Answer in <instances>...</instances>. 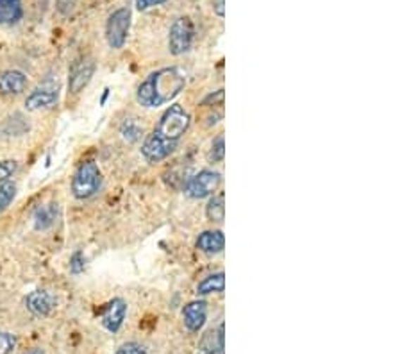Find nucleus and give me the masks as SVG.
<instances>
[{
    "label": "nucleus",
    "instance_id": "1",
    "mask_svg": "<svg viewBox=\"0 0 402 354\" xmlns=\"http://www.w3.org/2000/svg\"><path fill=\"white\" fill-rule=\"evenodd\" d=\"M191 124L190 113L181 104H170L165 113L159 117L154 131L145 138L144 145L139 148L142 156L149 163H159L165 161L181 144Z\"/></svg>",
    "mask_w": 402,
    "mask_h": 354
},
{
    "label": "nucleus",
    "instance_id": "2",
    "mask_svg": "<svg viewBox=\"0 0 402 354\" xmlns=\"http://www.w3.org/2000/svg\"><path fill=\"white\" fill-rule=\"evenodd\" d=\"M184 86L186 74L179 66H163L139 82L136 102L142 108L156 109L175 101L182 94Z\"/></svg>",
    "mask_w": 402,
    "mask_h": 354
},
{
    "label": "nucleus",
    "instance_id": "3",
    "mask_svg": "<svg viewBox=\"0 0 402 354\" xmlns=\"http://www.w3.org/2000/svg\"><path fill=\"white\" fill-rule=\"evenodd\" d=\"M101 187L102 174L99 165L95 161H84V163L79 165L74 177H72V195L77 201H88L93 195H97Z\"/></svg>",
    "mask_w": 402,
    "mask_h": 354
},
{
    "label": "nucleus",
    "instance_id": "4",
    "mask_svg": "<svg viewBox=\"0 0 402 354\" xmlns=\"http://www.w3.org/2000/svg\"><path fill=\"white\" fill-rule=\"evenodd\" d=\"M131 18L132 13L129 8H118L109 15L108 22H106V39H108V45L113 51L122 49L127 42Z\"/></svg>",
    "mask_w": 402,
    "mask_h": 354
},
{
    "label": "nucleus",
    "instance_id": "5",
    "mask_svg": "<svg viewBox=\"0 0 402 354\" xmlns=\"http://www.w3.org/2000/svg\"><path fill=\"white\" fill-rule=\"evenodd\" d=\"M220 172L206 168V170L197 172V174L191 175L190 179H188V183H186L184 187V195L194 198V201H201V198H208L211 197V195H215V191L220 188Z\"/></svg>",
    "mask_w": 402,
    "mask_h": 354
},
{
    "label": "nucleus",
    "instance_id": "6",
    "mask_svg": "<svg viewBox=\"0 0 402 354\" xmlns=\"http://www.w3.org/2000/svg\"><path fill=\"white\" fill-rule=\"evenodd\" d=\"M195 27L190 16H179L168 31V51L172 56H182L191 49Z\"/></svg>",
    "mask_w": 402,
    "mask_h": 354
},
{
    "label": "nucleus",
    "instance_id": "7",
    "mask_svg": "<svg viewBox=\"0 0 402 354\" xmlns=\"http://www.w3.org/2000/svg\"><path fill=\"white\" fill-rule=\"evenodd\" d=\"M95 59L84 56V58L77 59V61L72 65L68 74V94L70 95H79L86 86L92 81L93 74H95Z\"/></svg>",
    "mask_w": 402,
    "mask_h": 354
},
{
    "label": "nucleus",
    "instance_id": "8",
    "mask_svg": "<svg viewBox=\"0 0 402 354\" xmlns=\"http://www.w3.org/2000/svg\"><path fill=\"white\" fill-rule=\"evenodd\" d=\"M125 315H127V303L124 299H113L111 303L106 306L104 313H102L101 324L108 333L115 335L124 326Z\"/></svg>",
    "mask_w": 402,
    "mask_h": 354
},
{
    "label": "nucleus",
    "instance_id": "9",
    "mask_svg": "<svg viewBox=\"0 0 402 354\" xmlns=\"http://www.w3.org/2000/svg\"><path fill=\"white\" fill-rule=\"evenodd\" d=\"M208 320V303L191 301L182 308V322L190 333H199Z\"/></svg>",
    "mask_w": 402,
    "mask_h": 354
},
{
    "label": "nucleus",
    "instance_id": "10",
    "mask_svg": "<svg viewBox=\"0 0 402 354\" xmlns=\"http://www.w3.org/2000/svg\"><path fill=\"white\" fill-rule=\"evenodd\" d=\"M59 91L56 86H42L36 88L31 95L25 99V109L27 111H42V109H49L54 104H58Z\"/></svg>",
    "mask_w": 402,
    "mask_h": 354
},
{
    "label": "nucleus",
    "instance_id": "11",
    "mask_svg": "<svg viewBox=\"0 0 402 354\" xmlns=\"http://www.w3.org/2000/svg\"><path fill=\"white\" fill-rule=\"evenodd\" d=\"M225 353V327L218 324L215 329L206 331L199 340L197 354H224Z\"/></svg>",
    "mask_w": 402,
    "mask_h": 354
},
{
    "label": "nucleus",
    "instance_id": "12",
    "mask_svg": "<svg viewBox=\"0 0 402 354\" xmlns=\"http://www.w3.org/2000/svg\"><path fill=\"white\" fill-rule=\"evenodd\" d=\"M25 308L34 317H46L56 308V299L46 290H34L25 297Z\"/></svg>",
    "mask_w": 402,
    "mask_h": 354
},
{
    "label": "nucleus",
    "instance_id": "13",
    "mask_svg": "<svg viewBox=\"0 0 402 354\" xmlns=\"http://www.w3.org/2000/svg\"><path fill=\"white\" fill-rule=\"evenodd\" d=\"M197 251L204 254H220L225 247V236L220 229H209L202 231L195 240Z\"/></svg>",
    "mask_w": 402,
    "mask_h": 354
},
{
    "label": "nucleus",
    "instance_id": "14",
    "mask_svg": "<svg viewBox=\"0 0 402 354\" xmlns=\"http://www.w3.org/2000/svg\"><path fill=\"white\" fill-rule=\"evenodd\" d=\"M29 84L27 75L20 70H8L0 74V94L18 95L25 91Z\"/></svg>",
    "mask_w": 402,
    "mask_h": 354
},
{
    "label": "nucleus",
    "instance_id": "15",
    "mask_svg": "<svg viewBox=\"0 0 402 354\" xmlns=\"http://www.w3.org/2000/svg\"><path fill=\"white\" fill-rule=\"evenodd\" d=\"M58 217H59V210H58V204L51 203V204H43V206L36 208L34 211V229L36 231H46L51 229L56 222H58Z\"/></svg>",
    "mask_w": 402,
    "mask_h": 354
},
{
    "label": "nucleus",
    "instance_id": "16",
    "mask_svg": "<svg viewBox=\"0 0 402 354\" xmlns=\"http://www.w3.org/2000/svg\"><path fill=\"white\" fill-rule=\"evenodd\" d=\"M22 18V0H0V25L18 24Z\"/></svg>",
    "mask_w": 402,
    "mask_h": 354
},
{
    "label": "nucleus",
    "instance_id": "17",
    "mask_svg": "<svg viewBox=\"0 0 402 354\" xmlns=\"http://www.w3.org/2000/svg\"><path fill=\"white\" fill-rule=\"evenodd\" d=\"M225 289V274L215 272L197 284V296H211V293H222Z\"/></svg>",
    "mask_w": 402,
    "mask_h": 354
},
{
    "label": "nucleus",
    "instance_id": "18",
    "mask_svg": "<svg viewBox=\"0 0 402 354\" xmlns=\"http://www.w3.org/2000/svg\"><path fill=\"white\" fill-rule=\"evenodd\" d=\"M206 217H208L209 222H215V224L224 222L225 203H224V197H222V195H217V197L211 195L208 206H206Z\"/></svg>",
    "mask_w": 402,
    "mask_h": 354
},
{
    "label": "nucleus",
    "instance_id": "19",
    "mask_svg": "<svg viewBox=\"0 0 402 354\" xmlns=\"http://www.w3.org/2000/svg\"><path fill=\"white\" fill-rule=\"evenodd\" d=\"M120 134L129 144H136L139 138L144 137V127L138 124L136 118H125L120 124Z\"/></svg>",
    "mask_w": 402,
    "mask_h": 354
},
{
    "label": "nucleus",
    "instance_id": "20",
    "mask_svg": "<svg viewBox=\"0 0 402 354\" xmlns=\"http://www.w3.org/2000/svg\"><path fill=\"white\" fill-rule=\"evenodd\" d=\"M16 195V184L11 181H6V183H0V213H4L9 208V204L13 203V198Z\"/></svg>",
    "mask_w": 402,
    "mask_h": 354
},
{
    "label": "nucleus",
    "instance_id": "21",
    "mask_svg": "<svg viewBox=\"0 0 402 354\" xmlns=\"http://www.w3.org/2000/svg\"><path fill=\"white\" fill-rule=\"evenodd\" d=\"M225 158V140H224V134L217 137L213 140L211 148H209V154H208V160L209 163H222Z\"/></svg>",
    "mask_w": 402,
    "mask_h": 354
},
{
    "label": "nucleus",
    "instance_id": "22",
    "mask_svg": "<svg viewBox=\"0 0 402 354\" xmlns=\"http://www.w3.org/2000/svg\"><path fill=\"white\" fill-rule=\"evenodd\" d=\"M18 170V163L15 160H4L0 161V183H6L16 174Z\"/></svg>",
    "mask_w": 402,
    "mask_h": 354
},
{
    "label": "nucleus",
    "instance_id": "23",
    "mask_svg": "<svg viewBox=\"0 0 402 354\" xmlns=\"http://www.w3.org/2000/svg\"><path fill=\"white\" fill-rule=\"evenodd\" d=\"M16 347V336L0 331V354H11Z\"/></svg>",
    "mask_w": 402,
    "mask_h": 354
},
{
    "label": "nucleus",
    "instance_id": "24",
    "mask_svg": "<svg viewBox=\"0 0 402 354\" xmlns=\"http://www.w3.org/2000/svg\"><path fill=\"white\" fill-rule=\"evenodd\" d=\"M86 267V258L81 251H75L72 256H70V272L72 274H81Z\"/></svg>",
    "mask_w": 402,
    "mask_h": 354
},
{
    "label": "nucleus",
    "instance_id": "25",
    "mask_svg": "<svg viewBox=\"0 0 402 354\" xmlns=\"http://www.w3.org/2000/svg\"><path fill=\"white\" fill-rule=\"evenodd\" d=\"M115 354H149V353H147V349L142 346V343L127 342V343H122V346L115 350Z\"/></svg>",
    "mask_w": 402,
    "mask_h": 354
},
{
    "label": "nucleus",
    "instance_id": "26",
    "mask_svg": "<svg viewBox=\"0 0 402 354\" xmlns=\"http://www.w3.org/2000/svg\"><path fill=\"white\" fill-rule=\"evenodd\" d=\"M77 2L79 0H56V9H58L59 15L68 16L75 9Z\"/></svg>",
    "mask_w": 402,
    "mask_h": 354
},
{
    "label": "nucleus",
    "instance_id": "27",
    "mask_svg": "<svg viewBox=\"0 0 402 354\" xmlns=\"http://www.w3.org/2000/svg\"><path fill=\"white\" fill-rule=\"evenodd\" d=\"M167 0H136V9L138 11H147V9L156 8V6L165 4Z\"/></svg>",
    "mask_w": 402,
    "mask_h": 354
},
{
    "label": "nucleus",
    "instance_id": "28",
    "mask_svg": "<svg viewBox=\"0 0 402 354\" xmlns=\"http://www.w3.org/2000/svg\"><path fill=\"white\" fill-rule=\"evenodd\" d=\"M224 102V90H218L215 95H208V97L202 101V106H209V104H218L220 106Z\"/></svg>",
    "mask_w": 402,
    "mask_h": 354
},
{
    "label": "nucleus",
    "instance_id": "29",
    "mask_svg": "<svg viewBox=\"0 0 402 354\" xmlns=\"http://www.w3.org/2000/svg\"><path fill=\"white\" fill-rule=\"evenodd\" d=\"M211 8H213V13L217 16H220V18H224L225 16V0H211Z\"/></svg>",
    "mask_w": 402,
    "mask_h": 354
},
{
    "label": "nucleus",
    "instance_id": "30",
    "mask_svg": "<svg viewBox=\"0 0 402 354\" xmlns=\"http://www.w3.org/2000/svg\"><path fill=\"white\" fill-rule=\"evenodd\" d=\"M22 354H45V353H43V349H38V347H34V349H27L25 353H22Z\"/></svg>",
    "mask_w": 402,
    "mask_h": 354
},
{
    "label": "nucleus",
    "instance_id": "31",
    "mask_svg": "<svg viewBox=\"0 0 402 354\" xmlns=\"http://www.w3.org/2000/svg\"><path fill=\"white\" fill-rule=\"evenodd\" d=\"M191 2H197V0H191Z\"/></svg>",
    "mask_w": 402,
    "mask_h": 354
}]
</instances>
